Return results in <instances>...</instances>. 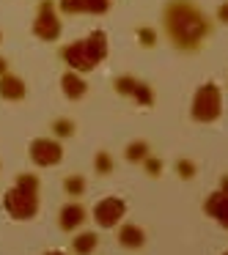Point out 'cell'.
<instances>
[{
    "label": "cell",
    "mask_w": 228,
    "mask_h": 255,
    "mask_svg": "<svg viewBox=\"0 0 228 255\" xmlns=\"http://www.w3.org/2000/svg\"><path fill=\"white\" fill-rule=\"evenodd\" d=\"M138 39H140V44H143V47H154L157 33H154L151 28H140V30H138Z\"/></svg>",
    "instance_id": "7402d4cb"
},
{
    "label": "cell",
    "mask_w": 228,
    "mask_h": 255,
    "mask_svg": "<svg viewBox=\"0 0 228 255\" xmlns=\"http://www.w3.org/2000/svg\"><path fill=\"white\" fill-rule=\"evenodd\" d=\"M52 132H55L58 137H69V134H74V121H69V118H58V121L52 124Z\"/></svg>",
    "instance_id": "44dd1931"
},
{
    "label": "cell",
    "mask_w": 228,
    "mask_h": 255,
    "mask_svg": "<svg viewBox=\"0 0 228 255\" xmlns=\"http://www.w3.org/2000/svg\"><path fill=\"white\" fill-rule=\"evenodd\" d=\"M204 209L209 211L212 217H217V222H220L223 228H228V195L226 192H215L209 200H206Z\"/></svg>",
    "instance_id": "8fae6325"
},
{
    "label": "cell",
    "mask_w": 228,
    "mask_h": 255,
    "mask_svg": "<svg viewBox=\"0 0 228 255\" xmlns=\"http://www.w3.org/2000/svg\"><path fill=\"white\" fill-rule=\"evenodd\" d=\"M85 222V209L80 203H66L61 209V214H58V225H61V231H66V233H72L74 228H80Z\"/></svg>",
    "instance_id": "ba28073f"
},
{
    "label": "cell",
    "mask_w": 228,
    "mask_h": 255,
    "mask_svg": "<svg viewBox=\"0 0 228 255\" xmlns=\"http://www.w3.org/2000/svg\"><path fill=\"white\" fill-rule=\"evenodd\" d=\"M223 192H226V195H228V176H226V178H223Z\"/></svg>",
    "instance_id": "4316f807"
},
{
    "label": "cell",
    "mask_w": 228,
    "mask_h": 255,
    "mask_svg": "<svg viewBox=\"0 0 228 255\" xmlns=\"http://www.w3.org/2000/svg\"><path fill=\"white\" fill-rule=\"evenodd\" d=\"M146 173H149V176H160V170H162V162L160 159H151V156H146Z\"/></svg>",
    "instance_id": "603a6c76"
},
{
    "label": "cell",
    "mask_w": 228,
    "mask_h": 255,
    "mask_svg": "<svg viewBox=\"0 0 228 255\" xmlns=\"http://www.w3.org/2000/svg\"><path fill=\"white\" fill-rule=\"evenodd\" d=\"M3 74H8V63L0 58V77H3Z\"/></svg>",
    "instance_id": "484cf974"
},
{
    "label": "cell",
    "mask_w": 228,
    "mask_h": 255,
    "mask_svg": "<svg viewBox=\"0 0 228 255\" xmlns=\"http://www.w3.org/2000/svg\"><path fill=\"white\" fill-rule=\"evenodd\" d=\"M63 156V148L58 140L52 137H39L30 143V159L36 162L39 167H50V165H58Z\"/></svg>",
    "instance_id": "5b68a950"
},
{
    "label": "cell",
    "mask_w": 228,
    "mask_h": 255,
    "mask_svg": "<svg viewBox=\"0 0 228 255\" xmlns=\"http://www.w3.org/2000/svg\"><path fill=\"white\" fill-rule=\"evenodd\" d=\"M226 255H228V253H226Z\"/></svg>",
    "instance_id": "f546056e"
},
{
    "label": "cell",
    "mask_w": 228,
    "mask_h": 255,
    "mask_svg": "<svg viewBox=\"0 0 228 255\" xmlns=\"http://www.w3.org/2000/svg\"><path fill=\"white\" fill-rule=\"evenodd\" d=\"M44 255H63V253H44Z\"/></svg>",
    "instance_id": "83f0119b"
},
{
    "label": "cell",
    "mask_w": 228,
    "mask_h": 255,
    "mask_svg": "<svg viewBox=\"0 0 228 255\" xmlns=\"http://www.w3.org/2000/svg\"><path fill=\"white\" fill-rule=\"evenodd\" d=\"M63 189H66V195H83L85 178L83 176H69L66 181H63Z\"/></svg>",
    "instance_id": "ffe728a7"
},
{
    "label": "cell",
    "mask_w": 228,
    "mask_h": 255,
    "mask_svg": "<svg viewBox=\"0 0 228 255\" xmlns=\"http://www.w3.org/2000/svg\"><path fill=\"white\" fill-rule=\"evenodd\" d=\"M135 102H140L143 107H151L154 105V94H151V88L149 85H143V83H138V88H135Z\"/></svg>",
    "instance_id": "d6986e66"
},
{
    "label": "cell",
    "mask_w": 228,
    "mask_h": 255,
    "mask_svg": "<svg viewBox=\"0 0 228 255\" xmlns=\"http://www.w3.org/2000/svg\"><path fill=\"white\" fill-rule=\"evenodd\" d=\"M0 96L8 99V102L25 99V83L19 77H14V74H3V77H0Z\"/></svg>",
    "instance_id": "30bf717a"
},
{
    "label": "cell",
    "mask_w": 228,
    "mask_h": 255,
    "mask_svg": "<svg viewBox=\"0 0 228 255\" xmlns=\"http://www.w3.org/2000/svg\"><path fill=\"white\" fill-rule=\"evenodd\" d=\"M176 170H179V176H182V178H193V176H195V173H193V170H195L193 162H184V159L176 165Z\"/></svg>",
    "instance_id": "cb8c5ba5"
},
{
    "label": "cell",
    "mask_w": 228,
    "mask_h": 255,
    "mask_svg": "<svg viewBox=\"0 0 228 255\" xmlns=\"http://www.w3.org/2000/svg\"><path fill=\"white\" fill-rule=\"evenodd\" d=\"M61 85H63V94H66V99H83L85 91H88L85 80L80 77L77 72H66V74L61 77Z\"/></svg>",
    "instance_id": "7c38bea8"
},
{
    "label": "cell",
    "mask_w": 228,
    "mask_h": 255,
    "mask_svg": "<svg viewBox=\"0 0 228 255\" xmlns=\"http://www.w3.org/2000/svg\"><path fill=\"white\" fill-rule=\"evenodd\" d=\"M33 33L39 36L41 41H55L61 36V19L55 14V6L52 0H41L39 3V14H36L33 22Z\"/></svg>",
    "instance_id": "277c9868"
},
{
    "label": "cell",
    "mask_w": 228,
    "mask_h": 255,
    "mask_svg": "<svg viewBox=\"0 0 228 255\" xmlns=\"http://www.w3.org/2000/svg\"><path fill=\"white\" fill-rule=\"evenodd\" d=\"M118 242H121L124 247H129V250H138V247H143L146 233L140 231L138 225H121V231H118Z\"/></svg>",
    "instance_id": "4fadbf2b"
},
{
    "label": "cell",
    "mask_w": 228,
    "mask_h": 255,
    "mask_svg": "<svg viewBox=\"0 0 228 255\" xmlns=\"http://www.w3.org/2000/svg\"><path fill=\"white\" fill-rule=\"evenodd\" d=\"M146 156H149V145L146 143H129V148H127V159L129 162H143Z\"/></svg>",
    "instance_id": "e0dca14e"
},
{
    "label": "cell",
    "mask_w": 228,
    "mask_h": 255,
    "mask_svg": "<svg viewBox=\"0 0 228 255\" xmlns=\"http://www.w3.org/2000/svg\"><path fill=\"white\" fill-rule=\"evenodd\" d=\"M61 58L72 66V72H91V69L96 66L94 61H91L88 50H85V41H74V44H66L61 50Z\"/></svg>",
    "instance_id": "52a82bcc"
},
{
    "label": "cell",
    "mask_w": 228,
    "mask_h": 255,
    "mask_svg": "<svg viewBox=\"0 0 228 255\" xmlns=\"http://www.w3.org/2000/svg\"><path fill=\"white\" fill-rule=\"evenodd\" d=\"M0 41H3V33H0Z\"/></svg>",
    "instance_id": "f1b7e54d"
},
{
    "label": "cell",
    "mask_w": 228,
    "mask_h": 255,
    "mask_svg": "<svg viewBox=\"0 0 228 255\" xmlns=\"http://www.w3.org/2000/svg\"><path fill=\"white\" fill-rule=\"evenodd\" d=\"M61 11L63 14H83V11H88V0H61Z\"/></svg>",
    "instance_id": "ac0fdd59"
},
{
    "label": "cell",
    "mask_w": 228,
    "mask_h": 255,
    "mask_svg": "<svg viewBox=\"0 0 228 255\" xmlns=\"http://www.w3.org/2000/svg\"><path fill=\"white\" fill-rule=\"evenodd\" d=\"M217 17H220L223 22H228V3H226V6H220V14H217Z\"/></svg>",
    "instance_id": "d4e9b609"
},
{
    "label": "cell",
    "mask_w": 228,
    "mask_h": 255,
    "mask_svg": "<svg viewBox=\"0 0 228 255\" xmlns=\"http://www.w3.org/2000/svg\"><path fill=\"white\" fill-rule=\"evenodd\" d=\"M162 22H165L168 39L179 50H198L212 30V25L204 17V11L195 3H190V0H173V3H168Z\"/></svg>",
    "instance_id": "6da1fadb"
},
{
    "label": "cell",
    "mask_w": 228,
    "mask_h": 255,
    "mask_svg": "<svg viewBox=\"0 0 228 255\" xmlns=\"http://www.w3.org/2000/svg\"><path fill=\"white\" fill-rule=\"evenodd\" d=\"M124 200H118V198H105V200H99L96 203V209H94V220H96V225H102V228H116L118 225V220L124 217Z\"/></svg>",
    "instance_id": "8992f818"
},
{
    "label": "cell",
    "mask_w": 228,
    "mask_h": 255,
    "mask_svg": "<svg viewBox=\"0 0 228 255\" xmlns=\"http://www.w3.org/2000/svg\"><path fill=\"white\" fill-rule=\"evenodd\" d=\"M83 41H85V50H88V55L94 63H102L107 58V33L105 30H94V33Z\"/></svg>",
    "instance_id": "9c48e42d"
},
{
    "label": "cell",
    "mask_w": 228,
    "mask_h": 255,
    "mask_svg": "<svg viewBox=\"0 0 228 255\" xmlns=\"http://www.w3.org/2000/svg\"><path fill=\"white\" fill-rule=\"evenodd\" d=\"M113 88H116V94H121V96H132L135 88H138V80L135 77H118L116 83H113Z\"/></svg>",
    "instance_id": "9a60e30c"
},
{
    "label": "cell",
    "mask_w": 228,
    "mask_h": 255,
    "mask_svg": "<svg viewBox=\"0 0 228 255\" xmlns=\"http://www.w3.org/2000/svg\"><path fill=\"white\" fill-rule=\"evenodd\" d=\"M94 167H96V173H99V176H107V173L113 170V156L107 154V151H99V154H96V159H94Z\"/></svg>",
    "instance_id": "2e32d148"
},
{
    "label": "cell",
    "mask_w": 228,
    "mask_h": 255,
    "mask_svg": "<svg viewBox=\"0 0 228 255\" xmlns=\"http://www.w3.org/2000/svg\"><path fill=\"white\" fill-rule=\"evenodd\" d=\"M96 244H99V236H96V233H80V236L72 239L74 255H91L96 250Z\"/></svg>",
    "instance_id": "5bb4252c"
},
{
    "label": "cell",
    "mask_w": 228,
    "mask_h": 255,
    "mask_svg": "<svg viewBox=\"0 0 228 255\" xmlns=\"http://www.w3.org/2000/svg\"><path fill=\"white\" fill-rule=\"evenodd\" d=\"M3 203L14 220H33L39 211V178L30 173H19L17 184L6 192Z\"/></svg>",
    "instance_id": "7a4b0ae2"
},
{
    "label": "cell",
    "mask_w": 228,
    "mask_h": 255,
    "mask_svg": "<svg viewBox=\"0 0 228 255\" xmlns=\"http://www.w3.org/2000/svg\"><path fill=\"white\" fill-rule=\"evenodd\" d=\"M223 110V99H220V88H217L215 83H206L198 88V94H195L193 99V118L201 124H209L215 121L217 116H220Z\"/></svg>",
    "instance_id": "3957f363"
}]
</instances>
